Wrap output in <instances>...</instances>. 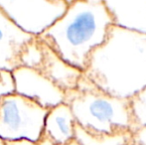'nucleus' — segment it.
<instances>
[{
  "mask_svg": "<svg viewBox=\"0 0 146 145\" xmlns=\"http://www.w3.org/2000/svg\"><path fill=\"white\" fill-rule=\"evenodd\" d=\"M113 25L104 0H70L66 13L39 38L65 62L85 72L90 56L106 42Z\"/></svg>",
  "mask_w": 146,
  "mask_h": 145,
  "instance_id": "f03ea898",
  "label": "nucleus"
},
{
  "mask_svg": "<svg viewBox=\"0 0 146 145\" xmlns=\"http://www.w3.org/2000/svg\"><path fill=\"white\" fill-rule=\"evenodd\" d=\"M49 110L16 93L0 99V137L6 141H38Z\"/></svg>",
  "mask_w": 146,
  "mask_h": 145,
  "instance_id": "20e7f679",
  "label": "nucleus"
},
{
  "mask_svg": "<svg viewBox=\"0 0 146 145\" xmlns=\"http://www.w3.org/2000/svg\"><path fill=\"white\" fill-rule=\"evenodd\" d=\"M127 145H139V144H137L136 142L134 141V140H132V141H131L130 143H128V144H127Z\"/></svg>",
  "mask_w": 146,
  "mask_h": 145,
  "instance_id": "a211bd4d",
  "label": "nucleus"
},
{
  "mask_svg": "<svg viewBox=\"0 0 146 145\" xmlns=\"http://www.w3.org/2000/svg\"><path fill=\"white\" fill-rule=\"evenodd\" d=\"M130 105L136 130L146 128V89L130 99Z\"/></svg>",
  "mask_w": 146,
  "mask_h": 145,
  "instance_id": "f8f14e48",
  "label": "nucleus"
},
{
  "mask_svg": "<svg viewBox=\"0 0 146 145\" xmlns=\"http://www.w3.org/2000/svg\"><path fill=\"white\" fill-rule=\"evenodd\" d=\"M15 93L51 109L65 103L66 91L34 69L21 66L14 70Z\"/></svg>",
  "mask_w": 146,
  "mask_h": 145,
  "instance_id": "0eeeda50",
  "label": "nucleus"
},
{
  "mask_svg": "<svg viewBox=\"0 0 146 145\" xmlns=\"http://www.w3.org/2000/svg\"><path fill=\"white\" fill-rule=\"evenodd\" d=\"M84 75L104 93L130 101L146 89V35L113 25Z\"/></svg>",
  "mask_w": 146,
  "mask_h": 145,
  "instance_id": "f257e3e1",
  "label": "nucleus"
},
{
  "mask_svg": "<svg viewBox=\"0 0 146 145\" xmlns=\"http://www.w3.org/2000/svg\"><path fill=\"white\" fill-rule=\"evenodd\" d=\"M133 140L139 145H146V128H139L133 133Z\"/></svg>",
  "mask_w": 146,
  "mask_h": 145,
  "instance_id": "2eb2a0df",
  "label": "nucleus"
},
{
  "mask_svg": "<svg viewBox=\"0 0 146 145\" xmlns=\"http://www.w3.org/2000/svg\"><path fill=\"white\" fill-rule=\"evenodd\" d=\"M0 145H8V143H7V141H6V140L2 139V138L0 137Z\"/></svg>",
  "mask_w": 146,
  "mask_h": 145,
  "instance_id": "dca6fc26",
  "label": "nucleus"
},
{
  "mask_svg": "<svg viewBox=\"0 0 146 145\" xmlns=\"http://www.w3.org/2000/svg\"><path fill=\"white\" fill-rule=\"evenodd\" d=\"M114 25L146 35V0H104Z\"/></svg>",
  "mask_w": 146,
  "mask_h": 145,
  "instance_id": "1a4fd4ad",
  "label": "nucleus"
},
{
  "mask_svg": "<svg viewBox=\"0 0 146 145\" xmlns=\"http://www.w3.org/2000/svg\"><path fill=\"white\" fill-rule=\"evenodd\" d=\"M65 103L72 109L78 125L88 131L106 134L136 131L130 101L104 93L84 75L77 89L66 93Z\"/></svg>",
  "mask_w": 146,
  "mask_h": 145,
  "instance_id": "7ed1b4c3",
  "label": "nucleus"
},
{
  "mask_svg": "<svg viewBox=\"0 0 146 145\" xmlns=\"http://www.w3.org/2000/svg\"><path fill=\"white\" fill-rule=\"evenodd\" d=\"M70 0H0V8L25 33L40 37L66 13Z\"/></svg>",
  "mask_w": 146,
  "mask_h": 145,
  "instance_id": "39448f33",
  "label": "nucleus"
},
{
  "mask_svg": "<svg viewBox=\"0 0 146 145\" xmlns=\"http://www.w3.org/2000/svg\"><path fill=\"white\" fill-rule=\"evenodd\" d=\"M76 126L77 121L72 109L64 103L49 110L43 134L55 145H65L75 140Z\"/></svg>",
  "mask_w": 146,
  "mask_h": 145,
  "instance_id": "9d476101",
  "label": "nucleus"
},
{
  "mask_svg": "<svg viewBox=\"0 0 146 145\" xmlns=\"http://www.w3.org/2000/svg\"><path fill=\"white\" fill-rule=\"evenodd\" d=\"M65 145H80V144L78 143L76 140H73L72 142H70V143H68V144H65Z\"/></svg>",
  "mask_w": 146,
  "mask_h": 145,
  "instance_id": "f3484780",
  "label": "nucleus"
},
{
  "mask_svg": "<svg viewBox=\"0 0 146 145\" xmlns=\"http://www.w3.org/2000/svg\"><path fill=\"white\" fill-rule=\"evenodd\" d=\"M7 143L8 145H55L44 134L41 137V139L38 140V141H30V140L23 139V140H18V141H8Z\"/></svg>",
  "mask_w": 146,
  "mask_h": 145,
  "instance_id": "4468645a",
  "label": "nucleus"
},
{
  "mask_svg": "<svg viewBox=\"0 0 146 145\" xmlns=\"http://www.w3.org/2000/svg\"><path fill=\"white\" fill-rule=\"evenodd\" d=\"M21 66L34 69L64 91L77 89L84 72L69 65L39 37H35L21 57Z\"/></svg>",
  "mask_w": 146,
  "mask_h": 145,
  "instance_id": "423d86ee",
  "label": "nucleus"
},
{
  "mask_svg": "<svg viewBox=\"0 0 146 145\" xmlns=\"http://www.w3.org/2000/svg\"><path fill=\"white\" fill-rule=\"evenodd\" d=\"M35 37L21 30L0 8V70L13 72L21 67V57Z\"/></svg>",
  "mask_w": 146,
  "mask_h": 145,
  "instance_id": "6e6552de",
  "label": "nucleus"
},
{
  "mask_svg": "<svg viewBox=\"0 0 146 145\" xmlns=\"http://www.w3.org/2000/svg\"><path fill=\"white\" fill-rule=\"evenodd\" d=\"M75 140L80 145H127L133 140V132L123 131L113 134L96 133L76 126Z\"/></svg>",
  "mask_w": 146,
  "mask_h": 145,
  "instance_id": "9b49d317",
  "label": "nucleus"
},
{
  "mask_svg": "<svg viewBox=\"0 0 146 145\" xmlns=\"http://www.w3.org/2000/svg\"><path fill=\"white\" fill-rule=\"evenodd\" d=\"M15 93V81L12 72L0 70V99L3 95Z\"/></svg>",
  "mask_w": 146,
  "mask_h": 145,
  "instance_id": "ddd939ff",
  "label": "nucleus"
}]
</instances>
